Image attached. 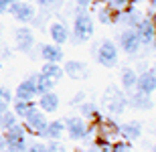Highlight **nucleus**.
Returning a JSON list of instances; mask_svg holds the SVG:
<instances>
[{
  "instance_id": "obj_12",
  "label": "nucleus",
  "mask_w": 156,
  "mask_h": 152,
  "mask_svg": "<svg viewBox=\"0 0 156 152\" xmlns=\"http://www.w3.org/2000/svg\"><path fill=\"white\" fill-rule=\"evenodd\" d=\"M136 33H138V39L142 45H152L156 41V35H154V23H152V18L148 16H142L138 24H136Z\"/></svg>"
},
{
  "instance_id": "obj_18",
  "label": "nucleus",
  "mask_w": 156,
  "mask_h": 152,
  "mask_svg": "<svg viewBox=\"0 0 156 152\" xmlns=\"http://www.w3.org/2000/svg\"><path fill=\"white\" fill-rule=\"evenodd\" d=\"M63 134H65V122H61V120H51V122H47L43 138H47V140H61Z\"/></svg>"
},
{
  "instance_id": "obj_32",
  "label": "nucleus",
  "mask_w": 156,
  "mask_h": 152,
  "mask_svg": "<svg viewBox=\"0 0 156 152\" xmlns=\"http://www.w3.org/2000/svg\"><path fill=\"white\" fill-rule=\"evenodd\" d=\"M47 148H49V152H65V146L59 140H49Z\"/></svg>"
},
{
  "instance_id": "obj_6",
  "label": "nucleus",
  "mask_w": 156,
  "mask_h": 152,
  "mask_svg": "<svg viewBox=\"0 0 156 152\" xmlns=\"http://www.w3.org/2000/svg\"><path fill=\"white\" fill-rule=\"evenodd\" d=\"M126 95L122 94L118 87H108L104 94V108L110 114H114V116H118V114H122V111L126 110Z\"/></svg>"
},
{
  "instance_id": "obj_26",
  "label": "nucleus",
  "mask_w": 156,
  "mask_h": 152,
  "mask_svg": "<svg viewBox=\"0 0 156 152\" xmlns=\"http://www.w3.org/2000/svg\"><path fill=\"white\" fill-rule=\"evenodd\" d=\"M33 108H37L35 101H23V100H16L14 104H12V111H14V116L20 118V120H23V118L27 116V114H29Z\"/></svg>"
},
{
  "instance_id": "obj_14",
  "label": "nucleus",
  "mask_w": 156,
  "mask_h": 152,
  "mask_svg": "<svg viewBox=\"0 0 156 152\" xmlns=\"http://www.w3.org/2000/svg\"><path fill=\"white\" fill-rule=\"evenodd\" d=\"M35 97H39V95H37L35 79H33V75H30V77H27L24 81L18 83V87H16V100H23V101H35Z\"/></svg>"
},
{
  "instance_id": "obj_25",
  "label": "nucleus",
  "mask_w": 156,
  "mask_h": 152,
  "mask_svg": "<svg viewBox=\"0 0 156 152\" xmlns=\"http://www.w3.org/2000/svg\"><path fill=\"white\" fill-rule=\"evenodd\" d=\"M79 110H81V118H85L87 122H89V120H91V122H99V120H101L98 108L93 104H89V101H83V104L79 105Z\"/></svg>"
},
{
  "instance_id": "obj_22",
  "label": "nucleus",
  "mask_w": 156,
  "mask_h": 152,
  "mask_svg": "<svg viewBox=\"0 0 156 152\" xmlns=\"http://www.w3.org/2000/svg\"><path fill=\"white\" fill-rule=\"evenodd\" d=\"M33 79H35L37 95L49 94V91H53V87H55V81H53V79H49V77H45L43 73H37V75H33Z\"/></svg>"
},
{
  "instance_id": "obj_7",
  "label": "nucleus",
  "mask_w": 156,
  "mask_h": 152,
  "mask_svg": "<svg viewBox=\"0 0 156 152\" xmlns=\"http://www.w3.org/2000/svg\"><path fill=\"white\" fill-rule=\"evenodd\" d=\"M65 130H67V134H69L71 140H83V138H87L91 126H89V122H87L85 118L71 116V118L65 120Z\"/></svg>"
},
{
  "instance_id": "obj_27",
  "label": "nucleus",
  "mask_w": 156,
  "mask_h": 152,
  "mask_svg": "<svg viewBox=\"0 0 156 152\" xmlns=\"http://www.w3.org/2000/svg\"><path fill=\"white\" fill-rule=\"evenodd\" d=\"M18 124V120H16V116H14V111H2L0 114V130H8V128H12V126H16Z\"/></svg>"
},
{
  "instance_id": "obj_16",
  "label": "nucleus",
  "mask_w": 156,
  "mask_h": 152,
  "mask_svg": "<svg viewBox=\"0 0 156 152\" xmlns=\"http://www.w3.org/2000/svg\"><path fill=\"white\" fill-rule=\"evenodd\" d=\"M37 108L41 111H45V114H53V111L59 110V95L55 91H49V94H43L39 95V100H37Z\"/></svg>"
},
{
  "instance_id": "obj_10",
  "label": "nucleus",
  "mask_w": 156,
  "mask_h": 152,
  "mask_svg": "<svg viewBox=\"0 0 156 152\" xmlns=\"http://www.w3.org/2000/svg\"><path fill=\"white\" fill-rule=\"evenodd\" d=\"M14 45H16L18 51L23 53H29L30 49L35 47V35L29 27H18L14 30Z\"/></svg>"
},
{
  "instance_id": "obj_37",
  "label": "nucleus",
  "mask_w": 156,
  "mask_h": 152,
  "mask_svg": "<svg viewBox=\"0 0 156 152\" xmlns=\"http://www.w3.org/2000/svg\"><path fill=\"white\" fill-rule=\"evenodd\" d=\"M0 152H6V140H4V136H0Z\"/></svg>"
},
{
  "instance_id": "obj_29",
  "label": "nucleus",
  "mask_w": 156,
  "mask_h": 152,
  "mask_svg": "<svg viewBox=\"0 0 156 152\" xmlns=\"http://www.w3.org/2000/svg\"><path fill=\"white\" fill-rule=\"evenodd\" d=\"M10 105H12V91L8 87H0V114L8 111Z\"/></svg>"
},
{
  "instance_id": "obj_35",
  "label": "nucleus",
  "mask_w": 156,
  "mask_h": 152,
  "mask_svg": "<svg viewBox=\"0 0 156 152\" xmlns=\"http://www.w3.org/2000/svg\"><path fill=\"white\" fill-rule=\"evenodd\" d=\"M71 104H73V105H81V104H83V94H77L75 97L71 100Z\"/></svg>"
},
{
  "instance_id": "obj_40",
  "label": "nucleus",
  "mask_w": 156,
  "mask_h": 152,
  "mask_svg": "<svg viewBox=\"0 0 156 152\" xmlns=\"http://www.w3.org/2000/svg\"><path fill=\"white\" fill-rule=\"evenodd\" d=\"M152 152H156V144H154V146H152Z\"/></svg>"
},
{
  "instance_id": "obj_9",
  "label": "nucleus",
  "mask_w": 156,
  "mask_h": 152,
  "mask_svg": "<svg viewBox=\"0 0 156 152\" xmlns=\"http://www.w3.org/2000/svg\"><path fill=\"white\" fill-rule=\"evenodd\" d=\"M10 14L16 18L18 23H33V20L37 18L35 6L29 4V2H20V0L10 6Z\"/></svg>"
},
{
  "instance_id": "obj_38",
  "label": "nucleus",
  "mask_w": 156,
  "mask_h": 152,
  "mask_svg": "<svg viewBox=\"0 0 156 152\" xmlns=\"http://www.w3.org/2000/svg\"><path fill=\"white\" fill-rule=\"evenodd\" d=\"M152 23H154V35H156V16L152 18Z\"/></svg>"
},
{
  "instance_id": "obj_34",
  "label": "nucleus",
  "mask_w": 156,
  "mask_h": 152,
  "mask_svg": "<svg viewBox=\"0 0 156 152\" xmlns=\"http://www.w3.org/2000/svg\"><path fill=\"white\" fill-rule=\"evenodd\" d=\"M59 0H37V4L41 6H53V4H57Z\"/></svg>"
},
{
  "instance_id": "obj_28",
  "label": "nucleus",
  "mask_w": 156,
  "mask_h": 152,
  "mask_svg": "<svg viewBox=\"0 0 156 152\" xmlns=\"http://www.w3.org/2000/svg\"><path fill=\"white\" fill-rule=\"evenodd\" d=\"M116 18H118V14H116V12H112L110 8H105V6H99V8H98V20H99V23L112 24Z\"/></svg>"
},
{
  "instance_id": "obj_30",
  "label": "nucleus",
  "mask_w": 156,
  "mask_h": 152,
  "mask_svg": "<svg viewBox=\"0 0 156 152\" xmlns=\"http://www.w3.org/2000/svg\"><path fill=\"white\" fill-rule=\"evenodd\" d=\"M104 152H130V146H128L126 142H116L112 146H105Z\"/></svg>"
},
{
  "instance_id": "obj_41",
  "label": "nucleus",
  "mask_w": 156,
  "mask_h": 152,
  "mask_svg": "<svg viewBox=\"0 0 156 152\" xmlns=\"http://www.w3.org/2000/svg\"><path fill=\"white\" fill-rule=\"evenodd\" d=\"M130 152H132V150H130Z\"/></svg>"
},
{
  "instance_id": "obj_19",
  "label": "nucleus",
  "mask_w": 156,
  "mask_h": 152,
  "mask_svg": "<svg viewBox=\"0 0 156 152\" xmlns=\"http://www.w3.org/2000/svg\"><path fill=\"white\" fill-rule=\"evenodd\" d=\"M120 136L124 140H138L142 136V124L140 122H126L120 126Z\"/></svg>"
},
{
  "instance_id": "obj_4",
  "label": "nucleus",
  "mask_w": 156,
  "mask_h": 152,
  "mask_svg": "<svg viewBox=\"0 0 156 152\" xmlns=\"http://www.w3.org/2000/svg\"><path fill=\"white\" fill-rule=\"evenodd\" d=\"M47 114L45 111H41L39 108H33V110L23 118V126L27 130V134H35V136H43L47 128Z\"/></svg>"
},
{
  "instance_id": "obj_2",
  "label": "nucleus",
  "mask_w": 156,
  "mask_h": 152,
  "mask_svg": "<svg viewBox=\"0 0 156 152\" xmlns=\"http://www.w3.org/2000/svg\"><path fill=\"white\" fill-rule=\"evenodd\" d=\"M4 140H6V152H27V130L23 124H16L12 128L4 130Z\"/></svg>"
},
{
  "instance_id": "obj_13",
  "label": "nucleus",
  "mask_w": 156,
  "mask_h": 152,
  "mask_svg": "<svg viewBox=\"0 0 156 152\" xmlns=\"http://www.w3.org/2000/svg\"><path fill=\"white\" fill-rule=\"evenodd\" d=\"M39 57L45 61V63H61L65 57L63 49L59 45H53V43H45L39 47Z\"/></svg>"
},
{
  "instance_id": "obj_3",
  "label": "nucleus",
  "mask_w": 156,
  "mask_h": 152,
  "mask_svg": "<svg viewBox=\"0 0 156 152\" xmlns=\"http://www.w3.org/2000/svg\"><path fill=\"white\" fill-rule=\"evenodd\" d=\"M95 134H98V142L104 146H112L120 142V126L114 120H99L95 122Z\"/></svg>"
},
{
  "instance_id": "obj_11",
  "label": "nucleus",
  "mask_w": 156,
  "mask_h": 152,
  "mask_svg": "<svg viewBox=\"0 0 156 152\" xmlns=\"http://www.w3.org/2000/svg\"><path fill=\"white\" fill-rule=\"evenodd\" d=\"M136 91L146 95H152L156 91V67L144 71L138 75V81H136Z\"/></svg>"
},
{
  "instance_id": "obj_39",
  "label": "nucleus",
  "mask_w": 156,
  "mask_h": 152,
  "mask_svg": "<svg viewBox=\"0 0 156 152\" xmlns=\"http://www.w3.org/2000/svg\"><path fill=\"white\" fill-rule=\"evenodd\" d=\"M0 45H2V29H0Z\"/></svg>"
},
{
  "instance_id": "obj_1",
  "label": "nucleus",
  "mask_w": 156,
  "mask_h": 152,
  "mask_svg": "<svg viewBox=\"0 0 156 152\" xmlns=\"http://www.w3.org/2000/svg\"><path fill=\"white\" fill-rule=\"evenodd\" d=\"M93 35V18L87 14L85 8L77 6L75 18H73V43H85Z\"/></svg>"
},
{
  "instance_id": "obj_17",
  "label": "nucleus",
  "mask_w": 156,
  "mask_h": 152,
  "mask_svg": "<svg viewBox=\"0 0 156 152\" xmlns=\"http://www.w3.org/2000/svg\"><path fill=\"white\" fill-rule=\"evenodd\" d=\"M49 37H51V41H53V45H65V43L69 41V29L65 27L63 23H53L51 27H49Z\"/></svg>"
},
{
  "instance_id": "obj_36",
  "label": "nucleus",
  "mask_w": 156,
  "mask_h": 152,
  "mask_svg": "<svg viewBox=\"0 0 156 152\" xmlns=\"http://www.w3.org/2000/svg\"><path fill=\"white\" fill-rule=\"evenodd\" d=\"M91 2H93V0H75V4L79 6V8H87Z\"/></svg>"
},
{
  "instance_id": "obj_31",
  "label": "nucleus",
  "mask_w": 156,
  "mask_h": 152,
  "mask_svg": "<svg viewBox=\"0 0 156 152\" xmlns=\"http://www.w3.org/2000/svg\"><path fill=\"white\" fill-rule=\"evenodd\" d=\"M27 152H49V148L43 142H33V144L27 146Z\"/></svg>"
},
{
  "instance_id": "obj_24",
  "label": "nucleus",
  "mask_w": 156,
  "mask_h": 152,
  "mask_svg": "<svg viewBox=\"0 0 156 152\" xmlns=\"http://www.w3.org/2000/svg\"><path fill=\"white\" fill-rule=\"evenodd\" d=\"M41 73H43L45 77H49V79H53L55 83H57L59 79L65 75V73H63V67H61L59 63H45V65H43V69H41Z\"/></svg>"
},
{
  "instance_id": "obj_23",
  "label": "nucleus",
  "mask_w": 156,
  "mask_h": 152,
  "mask_svg": "<svg viewBox=\"0 0 156 152\" xmlns=\"http://www.w3.org/2000/svg\"><path fill=\"white\" fill-rule=\"evenodd\" d=\"M120 81H122V87L128 89V91H130V89H136V81H138V73H136V69H132V67L122 69Z\"/></svg>"
},
{
  "instance_id": "obj_21",
  "label": "nucleus",
  "mask_w": 156,
  "mask_h": 152,
  "mask_svg": "<svg viewBox=\"0 0 156 152\" xmlns=\"http://www.w3.org/2000/svg\"><path fill=\"white\" fill-rule=\"evenodd\" d=\"M152 97L146 94H140V91H134L132 95H130V105L132 108H136V110H150L152 108Z\"/></svg>"
},
{
  "instance_id": "obj_5",
  "label": "nucleus",
  "mask_w": 156,
  "mask_h": 152,
  "mask_svg": "<svg viewBox=\"0 0 156 152\" xmlns=\"http://www.w3.org/2000/svg\"><path fill=\"white\" fill-rule=\"evenodd\" d=\"M95 59H98V63L101 67H116L118 65V45L114 41H104L95 49Z\"/></svg>"
},
{
  "instance_id": "obj_15",
  "label": "nucleus",
  "mask_w": 156,
  "mask_h": 152,
  "mask_svg": "<svg viewBox=\"0 0 156 152\" xmlns=\"http://www.w3.org/2000/svg\"><path fill=\"white\" fill-rule=\"evenodd\" d=\"M63 73L71 79H85L89 75L87 71V65L77 61V59H71V61H65V67H63Z\"/></svg>"
},
{
  "instance_id": "obj_8",
  "label": "nucleus",
  "mask_w": 156,
  "mask_h": 152,
  "mask_svg": "<svg viewBox=\"0 0 156 152\" xmlns=\"http://www.w3.org/2000/svg\"><path fill=\"white\" fill-rule=\"evenodd\" d=\"M118 47L126 55H136L140 51V47H142V43L138 39V33L134 29H124L120 33V37H118Z\"/></svg>"
},
{
  "instance_id": "obj_20",
  "label": "nucleus",
  "mask_w": 156,
  "mask_h": 152,
  "mask_svg": "<svg viewBox=\"0 0 156 152\" xmlns=\"http://www.w3.org/2000/svg\"><path fill=\"white\" fill-rule=\"evenodd\" d=\"M101 2V6H105V8H110L112 12H116L118 16L120 14H124L126 10H130L134 6L132 0H99Z\"/></svg>"
},
{
  "instance_id": "obj_33",
  "label": "nucleus",
  "mask_w": 156,
  "mask_h": 152,
  "mask_svg": "<svg viewBox=\"0 0 156 152\" xmlns=\"http://www.w3.org/2000/svg\"><path fill=\"white\" fill-rule=\"evenodd\" d=\"M18 2V0H0V14H6V12H10V6Z\"/></svg>"
}]
</instances>
